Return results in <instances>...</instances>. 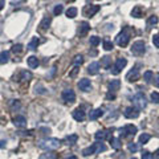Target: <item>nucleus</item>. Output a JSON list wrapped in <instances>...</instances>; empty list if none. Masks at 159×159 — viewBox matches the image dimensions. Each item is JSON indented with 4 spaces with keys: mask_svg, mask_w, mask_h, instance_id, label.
Masks as SVG:
<instances>
[{
    "mask_svg": "<svg viewBox=\"0 0 159 159\" xmlns=\"http://www.w3.org/2000/svg\"><path fill=\"white\" fill-rule=\"evenodd\" d=\"M61 142L57 138H49V139H45V141H40L39 142V147L43 149V150H47V151H51V150H56L60 147Z\"/></svg>",
    "mask_w": 159,
    "mask_h": 159,
    "instance_id": "f257e3e1",
    "label": "nucleus"
},
{
    "mask_svg": "<svg viewBox=\"0 0 159 159\" xmlns=\"http://www.w3.org/2000/svg\"><path fill=\"white\" fill-rule=\"evenodd\" d=\"M106 147H105V145L102 143H93L92 146H89L88 149H85L82 151V154L85 157H89V155H93V154H98L101 151H105Z\"/></svg>",
    "mask_w": 159,
    "mask_h": 159,
    "instance_id": "f03ea898",
    "label": "nucleus"
},
{
    "mask_svg": "<svg viewBox=\"0 0 159 159\" xmlns=\"http://www.w3.org/2000/svg\"><path fill=\"white\" fill-rule=\"evenodd\" d=\"M132 104H134V106L137 109H145L146 106H147V101H146L145 96L142 94V93H138V94H135L134 97H132Z\"/></svg>",
    "mask_w": 159,
    "mask_h": 159,
    "instance_id": "7ed1b4c3",
    "label": "nucleus"
},
{
    "mask_svg": "<svg viewBox=\"0 0 159 159\" xmlns=\"http://www.w3.org/2000/svg\"><path fill=\"white\" fill-rule=\"evenodd\" d=\"M129 40H130V36H129V33H127V29H123L122 32L116 37V43L118 44L119 47L123 48V47H126L127 44H129Z\"/></svg>",
    "mask_w": 159,
    "mask_h": 159,
    "instance_id": "20e7f679",
    "label": "nucleus"
},
{
    "mask_svg": "<svg viewBox=\"0 0 159 159\" xmlns=\"http://www.w3.org/2000/svg\"><path fill=\"white\" fill-rule=\"evenodd\" d=\"M146 52V45H145V43L143 41H135L134 44H132V47H131V53L132 55H135V56H142L143 53Z\"/></svg>",
    "mask_w": 159,
    "mask_h": 159,
    "instance_id": "39448f33",
    "label": "nucleus"
},
{
    "mask_svg": "<svg viewBox=\"0 0 159 159\" xmlns=\"http://www.w3.org/2000/svg\"><path fill=\"white\" fill-rule=\"evenodd\" d=\"M126 64H127V60L126 59H123V57H119V59H117V61H116V64H114V66H113V70H112V73L113 74H119L122 72V69L126 66Z\"/></svg>",
    "mask_w": 159,
    "mask_h": 159,
    "instance_id": "423d86ee",
    "label": "nucleus"
},
{
    "mask_svg": "<svg viewBox=\"0 0 159 159\" xmlns=\"http://www.w3.org/2000/svg\"><path fill=\"white\" fill-rule=\"evenodd\" d=\"M139 66L141 65H137V66H134L129 73L126 74V80L129 82H135V81H138L139 80Z\"/></svg>",
    "mask_w": 159,
    "mask_h": 159,
    "instance_id": "0eeeda50",
    "label": "nucleus"
},
{
    "mask_svg": "<svg viewBox=\"0 0 159 159\" xmlns=\"http://www.w3.org/2000/svg\"><path fill=\"white\" fill-rule=\"evenodd\" d=\"M123 116L129 119H134V118H138L139 117V109H137L135 106H129V108L125 109L123 112Z\"/></svg>",
    "mask_w": 159,
    "mask_h": 159,
    "instance_id": "6e6552de",
    "label": "nucleus"
},
{
    "mask_svg": "<svg viewBox=\"0 0 159 159\" xmlns=\"http://www.w3.org/2000/svg\"><path fill=\"white\" fill-rule=\"evenodd\" d=\"M137 134V127L134 125H126L123 129H121V137L126 138V137H134Z\"/></svg>",
    "mask_w": 159,
    "mask_h": 159,
    "instance_id": "1a4fd4ad",
    "label": "nucleus"
},
{
    "mask_svg": "<svg viewBox=\"0 0 159 159\" xmlns=\"http://www.w3.org/2000/svg\"><path fill=\"white\" fill-rule=\"evenodd\" d=\"M63 100L65 104H73L76 101V94L72 89H65L63 92Z\"/></svg>",
    "mask_w": 159,
    "mask_h": 159,
    "instance_id": "9d476101",
    "label": "nucleus"
},
{
    "mask_svg": "<svg viewBox=\"0 0 159 159\" xmlns=\"http://www.w3.org/2000/svg\"><path fill=\"white\" fill-rule=\"evenodd\" d=\"M78 88H80V90H82V92H90V90H92L90 80H88V78H82V80H80V82H78Z\"/></svg>",
    "mask_w": 159,
    "mask_h": 159,
    "instance_id": "9b49d317",
    "label": "nucleus"
},
{
    "mask_svg": "<svg viewBox=\"0 0 159 159\" xmlns=\"http://www.w3.org/2000/svg\"><path fill=\"white\" fill-rule=\"evenodd\" d=\"M98 11H100V6H88L85 10H84V15L88 16V17H92Z\"/></svg>",
    "mask_w": 159,
    "mask_h": 159,
    "instance_id": "f8f14e48",
    "label": "nucleus"
},
{
    "mask_svg": "<svg viewBox=\"0 0 159 159\" xmlns=\"http://www.w3.org/2000/svg\"><path fill=\"white\" fill-rule=\"evenodd\" d=\"M13 125H15L16 127H19V129H23V127H25L26 126V119H25V117H23V116L15 117V119H13Z\"/></svg>",
    "mask_w": 159,
    "mask_h": 159,
    "instance_id": "ddd939ff",
    "label": "nucleus"
},
{
    "mask_svg": "<svg viewBox=\"0 0 159 159\" xmlns=\"http://www.w3.org/2000/svg\"><path fill=\"white\" fill-rule=\"evenodd\" d=\"M73 118L76 119V121H78V122H82L84 119H85V112H84L82 109H76L73 112Z\"/></svg>",
    "mask_w": 159,
    "mask_h": 159,
    "instance_id": "4468645a",
    "label": "nucleus"
},
{
    "mask_svg": "<svg viewBox=\"0 0 159 159\" xmlns=\"http://www.w3.org/2000/svg\"><path fill=\"white\" fill-rule=\"evenodd\" d=\"M104 116V110L102 109H94L93 112H90V114H89V118L92 119V121H96V119H98V118H101Z\"/></svg>",
    "mask_w": 159,
    "mask_h": 159,
    "instance_id": "2eb2a0df",
    "label": "nucleus"
},
{
    "mask_svg": "<svg viewBox=\"0 0 159 159\" xmlns=\"http://www.w3.org/2000/svg\"><path fill=\"white\" fill-rule=\"evenodd\" d=\"M100 70V63H92L89 66H88V73L90 74V76H94V74L98 73Z\"/></svg>",
    "mask_w": 159,
    "mask_h": 159,
    "instance_id": "dca6fc26",
    "label": "nucleus"
},
{
    "mask_svg": "<svg viewBox=\"0 0 159 159\" xmlns=\"http://www.w3.org/2000/svg\"><path fill=\"white\" fill-rule=\"evenodd\" d=\"M119 88H121V81L119 80H113L109 84V92H112V93H116L117 90H119Z\"/></svg>",
    "mask_w": 159,
    "mask_h": 159,
    "instance_id": "f3484780",
    "label": "nucleus"
},
{
    "mask_svg": "<svg viewBox=\"0 0 159 159\" xmlns=\"http://www.w3.org/2000/svg\"><path fill=\"white\" fill-rule=\"evenodd\" d=\"M51 21H52L51 17H49V16H45V17L43 19L41 23H40V25H39L40 29H41V31H47L48 28H49V25H51Z\"/></svg>",
    "mask_w": 159,
    "mask_h": 159,
    "instance_id": "a211bd4d",
    "label": "nucleus"
},
{
    "mask_svg": "<svg viewBox=\"0 0 159 159\" xmlns=\"http://www.w3.org/2000/svg\"><path fill=\"white\" fill-rule=\"evenodd\" d=\"M28 65H29V68L31 69H35V68H37L39 66V64H40V61H39V59L36 56H31V57H28Z\"/></svg>",
    "mask_w": 159,
    "mask_h": 159,
    "instance_id": "6ab92c4d",
    "label": "nucleus"
},
{
    "mask_svg": "<svg viewBox=\"0 0 159 159\" xmlns=\"http://www.w3.org/2000/svg\"><path fill=\"white\" fill-rule=\"evenodd\" d=\"M77 139H78V137L76 134H72V135L66 137V138L64 139V143L68 145V146H73L74 143H77Z\"/></svg>",
    "mask_w": 159,
    "mask_h": 159,
    "instance_id": "aec40b11",
    "label": "nucleus"
},
{
    "mask_svg": "<svg viewBox=\"0 0 159 159\" xmlns=\"http://www.w3.org/2000/svg\"><path fill=\"white\" fill-rule=\"evenodd\" d=\"M142 15H143V8L141 6H137V7L132 8V11H131L132 17H142Z\"/></svg>",
    "mask_w": 159,
    "mask_h": 159,
    "instance_id": "412c9836",
    "label": "nucleus"
},
{
    "mask_svg": "<svg viewBox=\"0 0 159 159\" xmlns=\"http://www.w3.org/2000/svg\"><path fill=\"white\" fill-rule=\"evenodd\" d=\"M39 44H40L39 37H33V39L29 41V44H28V49H29V51H36L37 47H39Z\"/></svg>",
    "mask_w": 159,
    "mask_h": 159,
    "instance_id": "4be33fe9",
    "label": "nucleus"
},
{
    "mask_svg": "<svg viewBox=\"0 0 159 159\" xmlns=\"http://www.w3.org/2000/svg\"><path fill=\"white\" fill-rule=\"evenodd\" d=\"M101 65H102L105 69H110L112 68V59H110L109 56L102 57V59H101Z\"/></svg>",
    "mask_w": 159,
    "mask_h": 159,
    "instance_id": "5701e85b",
    "label": "nucleus"
},
{
    "mask_svg": "<svg viewBox=\"0 0 159 159\" xmlns=\"http://www.w3.org/2000/svg\"><path fill=\"white\" fill-rule=\"evenodd\" d=\"M96 139L97 141H104V139H106L109 137V132L108 131H105V130H100V131H97L96 132Z\"/></svg>",
    "mask_w": 159,
    "mask_h": 159,
    "instance_id": "b1692460",
    "label": "nucleus"
},
{
    "mask_svg": "<svg viewBox=\"0 0 159 159\" xmlns=\"http://www.w3.org/2000/svg\"><path fill=\"white\" fill-rule=\"evenodd\" d=\"M90 29V25L86 23V21H82L81 24H80V35H86L88 33V31Z\"/></svg>",
    "mask_w": 159,
    "mask_h": 159,
    "instance_id": "393cba45",
    "label": "nucleus"
},
{
    "mask_svg": "<svg viewBox=\"0 0 159 159\" xmlns=\"http://www.w3.org/2000/svg\"><path fill=\"white\" fill-rule=\"evenodd\" d=\"M110 145H112V147L114 149V150H119L122 147V143H121V141H119L118 138H110Z\"/></svg>",
    "mask_w": 159,
    "mask_h": 159,
    "instance_id": "a878e982",
    "label": "nucleus"
},
{
    "mask_svg": "<svg viewBox=\"0 0 159 159\" xmlns=\"http://www.w3.org/2000/svg\"><path fill=\"white\" fill-rule=\"evenodd\" d=\"M10 61V52H0V64H7Z\"/></svg>",
    "mask_w": 159,
    "mask_h": 159,
    "instance_id": "bb28decb",
    "label": "nucleus"
},
{
    "mask_svg": "<svg viewBox=\"0 0 159 159\" xmlns=\"http://www.w3.org/2000/svg\"><path fill=\"white\" fill-rule=\"evenodd\" d=\"M77 8H74V7H70V8H68L66 10V17H69V19H74V17L77 16Z\"/></svg>",
    "mask_w": 159,
    "mask_h": 159,
    "instance_id": "cd10ccee",
    "label": "nucleus"
},
{
    "mask_svg": "<svg viewBox=\"0 0 159 159\" xmlns=\"http://www.w3.org/2000/svg\"><path fill=\"white\" fill-rule=\"evenodd\" d=\"M39 159H57V154L52 151H47L45 154H41Z\"/></svg>",
    "mask_w": 159,
    "mask_h": 159,
    "instance_id": "c85d7f7f",
    "label": "nucleus"
},
{
    "mask_svg": "<svg viewBox=\"0 0 159 159\" xmlns=\"http://www.w3.org/2000/svg\"><path fill=\"white\" fill-rule=\"evenodd\" d=\"M153 77H154V73L151 72V70H147V72H145V74H143V80H145V81L147 82V84L151 82Z\"/></svg>",
    "mask_w": 159,
    "mask_h": 159,
    "instance_id": "c756f323",
    "label": "nucleus"
},
{
    "mask_svg": "<svg viewBox=\"0 0 159 159\" xmlns=\"http://www.w3.org/2000/svg\"><path fill=\"white\" fill-rule=\"evenodd\" d=\"M31 78H32V73L31 72H26V70L21 72V80H23V81H29Z\"/></svg>",
    "mask_w": 159,
    "mask_h": 159,
    "instance_id": "7c9ffc66",
    "label": "nucleus"
},
{
    "mask_svg": "<svg viewBox=\"0 0 159 159\" xmlns=\"http://www.w3.org/2000/svg\"><path fill=\"white\" fill-rule=\"evenodd\" d=\"M155 24H158V16H150L147 20V25L149 26H154Z\"/></svg>",
    "mask_w": 159,
    "mask_h": 159,
    "instance_id": "2f4dec72",
    "label": "nucleus"
},
{
    "mask_svg": "<svg viewBox=\"0 0 159 159\" xmlns=\"http://www.w3.org/2000/svg\"><path fill=\"white\" fill-rule=\"evenodd\" d=\"M63 11H64L63 4H57V6L55 7V10H53V13H55L56 16H59V15H61V13H63Z\"/></svg>",
    "mask_w": 159,
    "mask_h": 159,
    "instance_id": "473e14b6",
    "label": "nucleus"
},
{
    "mask_svg": "<svg viewBox=\"0 0 159 159\" xmlns=\"http://www.w3.org/2000/svg\"><path fill=\"white\" fill-rule=\"evenodd\" d=\"M113 48H114L113 43L109 41V40H105V41H104V49L105 51H113Z\"/></svg>",
    "mask_w": 159,
    "mask_h": 159,
    "instance_id": "72a5a7b5",
    "label": "nucleus"
},
{
    "mask_svg": "<svg viewBox=\"0 0 159 159\" xmlns=\"http://www.w3.org/2000/svg\"><path fill=\"white\" fill-rule=\"evenodd\" d=\"M150 138H151V137H150L149 134H142V135L139 137V143H142V145L147 143L149 141H150Z\"/></svg>",
    "mask_w": 159,
    "mask_h": 159,
    "instance_id": "f704fd0d",
    "label": "nucleus"
},
{
    "mask_svg": "<svg viewBox=\"0 0 159 159\" xmlns=\"http://www.w3.org/2000/svg\"><path fill=\"white\" fill-rule=\"evenodd\" d=\"M100 37H97V36H92L90 39H89V43H90V45H93V47H97L100 44Z\"/></svg>",
    "mask_w": 159,
    "mask_h": 159,
    "instance_id": "c9c22d12",
    "label": "nucleus"
},
{
    "mask_svg": "<svg viewBox=\"0 0 159 159\" xmlns=\"http://www.w3.org/2000/svg\"><path fill=\"white\" fill-rule=\"evenodd\" d=\"M82 63H84V57L81 55H77L76 57H74V65L76 66H80Z\"/></svg>",
    "mask_w": 159,
    "mask_h": 159,
    "instance_id": "e433bc0d",
    "label": "nucleus"
},
{
    "mask_svg": "<svg viewBox=\"0 0 159 159\" xmlns=\"http://www.w3.org/2000/svg\"><path fill=\"white\" fill-rule=\"evenodd\" d=\"M151 101L154 104H159V93L158 92L151 93Z\"/></svg>",
    "mask_w": 159,
    "mask_h": 159,
    "instance_id": "4c0bfd02",
    "label": "nucleus"
},
{
    "mask_svg": "<svg viewBox=\"0 0 159 159\" xmlns=\"http://www.w3.org/2000/svg\"><path fill=\"white\" fill-rule=\"evenodd\" d=\"M12 51L15 53H21L23 52V45H21V44H16V45L12 47Z\"/></svg>",
    "mask_w": 159,
    "mask_h": 159,
    "instance_id": "58836bf2",
    "label": "nucleus"
},
{
    "mask_svg": "<svg viewBox=\"0 0 159 159\" xmlns=\"http://www.w3.org/2000/svg\"><path fill=\"white\" fill-rule=\"evenodd\" d=\"M127 149H129V151H131V153H135L137 150H138V146H137L135 143H129V146H127Z\"/></svg>",
    "mask_w": 159,
    "mask_h": 159,
    "instance_id": "ea45409f",
    "label": "nucleus"
},
{
    "mask_svg": "<svg viewBox=\"0 0 159 159\" xmlns=\"http://www.w3.org/2000/svg\"><path fill=\"white\" fill-rule=\"evenodd\" d=\"M142 159H154V155L151 153H149V151H145L142 154Z\"/></svg>",
    "mask_w": 159,
    "mask_h": 159,
    "instance_id": "a19ab883",
    "label": "nucleus"
},
{
    "mask_svg": "<svg viewBox=\"0 0 159 159\" xmlns=\"http://www.w3.org/2000/svg\"><path fill=\"white\" fill-rule=\"evenodd\" d=\"M153 44L155 45L157 48H159V35H155V36L153 37Z\"/></svg>",
    "mask_w": 159,
    "mask_h": 159,
    "instance_id": "79ce46f5",
    "label": "nucleus"
},
{
    "mask_svg": "<svg viewBox=\"0 0 159 159\" xmlns=\"http://www.w3.org/2000/svg\"><path fill=\"white\" fill-rule=\"evenodd\" d=\"M36 93H40V94H43V93H45V89H44L43 86H36Z\"/></svg>",
    "mask_w": 159,
    "mask_h": 159,
    "instance_id": "37998d69",
    "label": "nucleus"
},
{
    "mask_svg": "<svg viewBox=\"0 0 159 159\" xmlns=\"http://www.w3.org/2000/svg\"><path fill=\"white\" fill-rule=\"evenodd\" d=\"M40 131H41V134H49V132H51V130L47 129V127H41V129H40Z\"/></svg>",
    "mask_w": 159,
    "mask_h": 159,
    "instance_id": "c03bdc74",
    "label": "nucleus"
},
{
    "mask_svg": "<svg viewBox=\"0 0 159 159\" xmlns=\"http://www.w3.org/2000/svg\"><path fill=\"white\" fill-rule=\"evenodd\" d=\"M12 108H13V109H15V108L19 109V108H20V102H19V101H15V102L12 104Z\"/></svg>",
    "mask_w": 159,
    "mask_h": 159,
    "instance_id": "a18cd8bd",
    "label": "nucleus"
},
{
    "mask_svg": "<svg viewBox=\"0 0 159 159\" xmlns=\"http://www.w3.org/2000/svg\"><path fill=\"white\" fill-rule=\"evenodd\" d=\"M78 70H80V69H78V66H76V69H74V70H73V72H72V73H70V77H73V76H76V73L78 72Z\"/></svg>",
    "mask_w": 159,
    "mask_h": 159,
    "instance_id": "49530a36",
    "label": "nucleus"
},
{
    "mask_svg": "<svg viewBox=\"0 0 159 159\" xmlns=\"http://www.w3.org/2000/svg\"><path fill=\"white\" fill-rule=\"evenodd\" d=\"M108 98H109V100H110V98H112V100H113V98H116V94H114V93H112V92H110L109 94H108Z\"/></svg>",
    "mask_w": 159,
    "mask_h": 159,
    "instance_id": "de8ad7c7",
    "label": "nucleus"
},
{
    "mask_svg": "<svg viewBox=\"0 0 159 159\" xmlns=\"http://www.w3.org/2000/svg\"><path fill=\"white\" fill-rule=\"evenodd\" d=\"M6 147V141H0V149Z\"/></svg>",
    "mask_w": 159,
    "mask_h": 159,
    "instance_id": "09e8293b",
    "label": "nucleus"
},
{
    "mask_svg": "<svg viewBox=\"0 0 159 159\" xmlns=\"http://www.w3.org/2000/svg\"><path fill=\"white\" fill-rule=\"evenodd\" d=\"M155 85L159 88V73H158V76H157V78H155Z\"/></svg>",
    "mask_w": 159,
    "mask_h": 159,
    "instance_id": "8fccbe9b",
    "label": "nucleus"
},
{
    "mask_svg": "<svg viewBox=\"0 0 159 159\" xmlns=\"http://www.w3.org/2000/svg\"><path fill=\"white\" fill-rule=\"evenodd\" d=\"M4 4H6V3H4V0H0V11H2V10H3Z\"/></svg>",
    "mask_w": 159,
    "mask_h": 159,
    "instance_id": "3c124183",
    "label": "nucleus"
},
{
    "mask_svg": "<svg viewBox=\"0 0 159 159\" xmlns=\"http://www.w3.org/2000/svg\"><path fill=\"white\" fill-rule=\"evenodd\" d=\"M155 158L159 159V150H157V153H155Z\"/></svg>",
    "mask_w": 159,
    "mask_h": 159,
    "instance_id": "603ef678",
    "label": "nucleus"
},
{
    "mask_svg": "<svg viewBox=\"0 0 159 159\" xmlns=\"http://www.w3.org/2000/svg\"><path fill=\"white\" fill-rule=\"evenodd\" d=\"M66 159H77V157H74V155H72L70 158H66Z\"/></svg>",
    "mask_w": 159,
    "mask_h": 159,
    "instance_id": "864d4df0",
    "label": "nucleus"
},
{
    "mask_svg": "<svg viewBox=\"0 0 159 159\" xmlns=\"http://www.w3.org/2000/svg\"><path fill=\"white\" fill-rule=\"evenodd\" d=\"M132 159H137V158H132Z\"/></svg>",
    "mask_w": 159,
    "mask_h": 159,
    "instance_id": "5fc2aeb1",
    "label": "nucleus"
}]
</instances>
